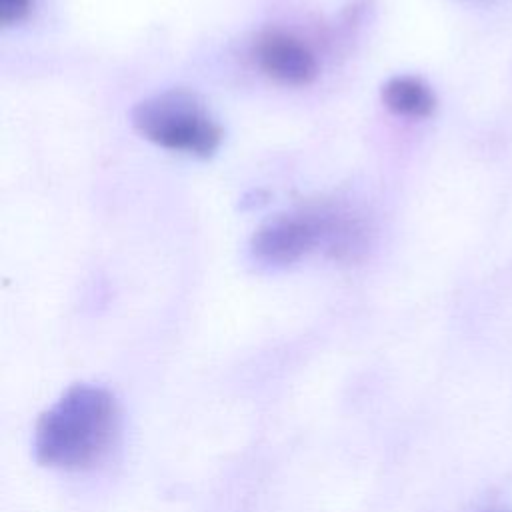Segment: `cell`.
<instances>
[{
    "instance_id": "obj_1",
    "label": "cell",
    "mask_w": 512,
    "mask_h": 512,
    "mask_svg": "<svg viewBox=\"0 0 512 512\" xmlns=\"http://www.w3.org/2000/svg\"><path fill=\"white\" fill-rule=\"evenodd\" d=\"M118 432L114 396L90 384L70 386L34 428V456L42 466L84 470L110 450Z\"/></svg>"
},
{
    "instance_id": "obj_2",
    "label": "cell",
    "mask_w": 512,
    "mask_h": 512,
    "mask_svg": "<svg viewBox=\"0 0 512 512\" xmlns=\"http://www.w3.org/2000/svg\"><path fill=\"white\" fill-rule=\"evenodd\" d=\"M132 128L148 142L210 158L222 144L224 130L204 100L186 88H170L142 98L130 110Z\"/></svg>"
},
{
    "instance_id": "obj_3",
    "label": "cell",
    "mask_w": 512,
    "mask_h": 512,
    "mask_svg": "<svg viewBox=\"0 0 512 512\" xmlns=\"http://www.w3.org/2000/svg\"><path fill=\"white\" fill-rule=\"evenodd\" d=\"M336 218V212H280L254 230L248 254L254 264L266 270L292 266L316 246L330 244Z\"/></svg>"
},
{
    "instance_id": "obj_4",
    "label": "cell",
    "mask_w": 512,
    "mask_h": 512,
    "mask_svg": "<svg viewBox=\"0 0 512 512\" xmlns=\"http://www.w3.org/2000/svg\"><path fill=\"white\" fill-rule=\"evenodd\" d=\"M252 58L268 78L286 86H306L318 78L314 52L300 38L278 28L256 36Z\"/></svg>"
},
{
    "instance_id": "obj_5",
    "label": "cell",
    "mask_w": 512,
    "mask_h": 512,
    "mask_svg": "<svg viewBox=\"0 0 512 512\" xmlns=\"http://www.w3.org/2000/svg\"><path fill=\"white\" fill-rule=\"evenodd\" d=\"M380 100L392 114L414 120L432 116L438 106L430 84L414 74H398L388 78L380 88Z\"/></svg>"
},
{
    "instance_id": "obj_6",
    "label": "cell",
    "mask_w": 512,
    "mask_h": 512,
    "mask_svg": "<svg viewBox=\"0 0 512 512\" xmlns=\"http://www.w3.org/2000/svg\"><path fill=\"white\" fill-rule=\"evenodd\" d=\"M34 0H0V24L10 26L22 22L30 10Z\"/></svg>"
},
{
    "instance_id": "obj_7",
    "label": "cell",
    "mask_w": 512,
    "mask_h": 512,
    "mask_svg": "<svg viewBox=\"0 0 512 512\" xmlns=\"http://www.w3.org/2000/svg\"><path fill=\"white\" fill-rule=\"evenodd\" d=\"M266 202V194L262 192V190H252L250 194H246L244 198H242V206L244 208H254V206H260V204H264Z\"/></svg>"
}]
</instances>
